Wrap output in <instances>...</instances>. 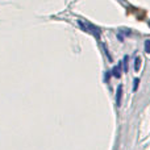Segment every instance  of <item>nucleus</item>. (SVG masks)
<instances>
[{"mask_svg":"<svg viewBox=\"0 0 150 150\" xmlns=\"http://www.w3.org/2000/svg\"><path fill=\"white\" fill-rule=\"evenodd\" d=\"M121 99H122V87H117V92H116V104L117 107L121 105Z\"/></svg>","mask_w":150,"mask_h":150,"instance_id":"f257e3e1","label":"nucleus"},{"mask_svg":"<svg viewBox=\"0 0 150 150\" xmlns=\"http://www.w3.org/2000/svg\"><path fill=\"white\" fill-rule=\"evenodd\" d=\"M112 73H113V75H115V76H116V78H120V75H121V73H120V66H117V67H115Z\"/></svg>","mask_w":150,"mask_h":150,"instance_id":"f03ea898","label":"nucleus"},{"mask_svg":"<svg viewBox=\"0 0 150 150\" xmlns=\"http://www.w3.org/2000/svg\"><path fill=\"white\" fill-rule=\"evenodd\" d=\"M138 84H140V79H134V83H133V91H137L138 90Z\"/></svg>","mask_w":150,"mask_h":150,"instance_id":"7ed1b4c3","label":"nucleus"},{"mask_svg":"<svg viewBox=\"0 0 150 150\" xmlns=\"http://www.w3.org/2000/svg\"><path fill=\"white\" fill-rule=\"evenodd\" d=\"M138 66H140V59H136V70H138Z\"/></svg>","mask_w":150,"mask_h":150,"instance_id":"20e7f679","label":"nucleus"},{"mask_svg":"<svg viewBox=\"0 0 150 150\" xmlns=\"http://www.w3.org/2000/svg\"><path fill=\"white\" fill-rule=\"evenodd\" d=\"M146 52H150V42H146Z\"/></svg>","mask_w":150,"mask_h":150,"instance_id":"39448f33","label":"nucleus"}]
</instances>
